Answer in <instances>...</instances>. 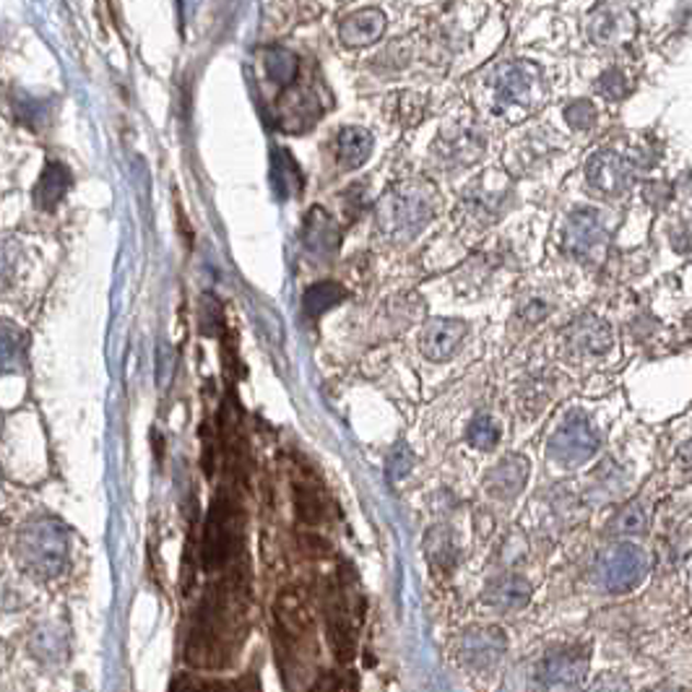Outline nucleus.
Wrapping results in <instances>:
<instances>
[{"label": "nucleus", "mask_w": 692, "mask_h": 692, "mask_svg": "<svg viewBox=\"0 0 692 692\" xmlns=\"http://www.w3.org/2000/svg\"><path fill=\"white\" fill-rule=\"evenodd\" d=\"M71 169L66 167V164L60 162H50L45 167V173L39 175L37 180V188H34V203H37V209H45V211H52L55 206H58L60 201H63V196L71 190Z\"/></svg>", "instance_id": "obj_18"}, {"label": "nucleus", "mask_w": 692, "mask_h": 692, "mask_svg": "<svg viewBox=\"0 0 692 692\" xmlns=\"http://www.w3.org/2000/svg\"><path fill=\"white\" fill-rule=\"evenodd\" d=\"M466 339V324L456 318H435L424 326L420 336V349L427 360L445 362L456 357Z\"/></svg>", "instance_id": "obj_13"}, {"label": "nucleus", "mask_w": 692, "mask_h": 692, "mask_svg": "<svg viewBox=\"0 0 692 692\" xmlns=\"http://www.w3.org/2000/svg\"><path fill=\"white\" fill-rule=\"evenodd\" d=\"M571 344L578 352L605 354L612 347V328L596 315H584L571 326Z\"/></svg>", "instance_id": "obj_19"}, {"label": "nucleus", "mask_w": 692, "mask_h": 692, "mask_svg": "<svg viewBox=\"0 0 692 692\" xmlns=\"http://www.w3.org/2000/svg\"><path fill=\"white\" fill-rule=\"evenodd\" d=\"M599 450V433L586 414L575 411L554 430L547 443V454L560 466H578Z\"/></svg>", "instance_id": "obj_8"}, {"label": "nucleus", "mask_w": 692, "mask_h": 692, "mask_svg": "<svg viewBox=\"0 0 692 692\" xmlns=\"http://www.w3.org/2000/svg\"><path fill=\"white\" fill-rule=\"evenodd\" d=\"M0 482H3V469H0Z\"/></svg>", "instance_id": "obj_40"}, {"label": "nucleus", "mask_w": 692, "mask_h": 692, "mask_svg": "<svg viewBox=\"0 0 692 692\" xmlns=\"http://www.w3.org/2000/svg\"><path fill=\"white\" fill-rule=\"evenodd\" d=\"M16 565L32 578L50 580L58 578L68 565V531L55 518H32L19 529L16 544H13Z\"/></svg>", "instance_id": "obj_4"}, {"label": "nucleus", "mask_w": 692, "mask_h": 692, "mask_svg": "<svg viewBox=\"0 0 692 692\" xmlns=\"http://www.w3.org/2000/svg\"><path fill=\"white\" fill-rule=\"evenodd\" d=\"M617 5H601L599 11H596L594 16V24H591V32L596 37V43H617V37H620V22L628 16H617Z\"/></svg>", "instance_id": "obj_30"}, {"label": "nucleus", "mask_w": 692, "mask_h": 692, "mask_svg": "<svg viewBox=\"0 0 692 692\" xmlns=\"http://www.w3.org/2000/svg\"><path fill=\"white\" fill-rule=\"evenodd\" d=\"M341 300H344V290H341V286L333 284V282H324V284L310 286V290L305 292L303 307H305L307 315L318 318V315L331 310L333 305H339Z\"/></svg>", "instance_id": "obj_26"}, {"label": "nucleus", "mask_w": 692, "mask_h": 692, "mask_svg": "<svg viewBox=\"0 0 692 692\" xmlns=\"http://www.w3.org/2000/svg\"><path fill=\"white\" fill-rule=\"evenodd\" d=\"M646 520L648 516L646 511H643V505L630 503L612 518V531L617 537H635V533L646 529Z\"/></svg>", "instance_id": "obj_29"}, {"label": "nucleus", "mask_w": 692, "mask_h": 692, "mask_svg": "<svg viewBox=\"0 0 692 692\" xmlns=\"http://www.w3.org/2000/svg\"><path fill=\"white\" fill-rule=\"evenodd\" d=\"M271 183L279 190V196H292L294 190H300V173L294 167V160L286 152H273L271 164Z\"/></svg>", "instance_id": "obj_27"}, {"label": "nucleus", "mask_w": 692, "mask_h": 692, "mask_svg": "<svg viewBox=\"0 0 692 692\" xmlns=\"http://www.w3.org/2000/svg\"><path fill=\"white\" fill-rule=\"evenodd\" d=\"M599 89H601V94H605V97H609V99H622L628 92V81L620 71H609V73H605V77H601Z\"/></svg>", "instance_id": "obj_36"}, {"label": "nucleus", "mask_w": 692, "mask_h": 692, "mask_svg": "<svg viewBox=\"0 0 692 692\" xmlns=\"http://www.w3.org/2000/svg\"><path fill=\"white\" fill-rule=\"evenodd\" d=\"M26 333L11 320H0V375H19L26 367Z\"/></svg>", "instance_id": "obj_20"}, {"label": "nucleus", "mask_w": 692, "mask_h": 692, "mask_svg": "<svg viewBox=\"0 0 692 692\" xmlns=\"http://www.w3.org/2000/svg\"><path fill=\"white\" fill-rule=\"evenodd\" d=\"M424 552H427L430 565H433L435 573H450L458 563V547L454 533H450L445 526H435V529L427 531V539H424Z\"/></svg>", "instance_id": "obj_23"}, {"label": "nucleus", "mask_w": 692, "mask_h": 692, "mask_svg": "<svg viewBox=\"0 0 692 692\" xmlns=\"http://www.w3.org/2000/svg\"><path fill=\"white\" fill-rule=\"evenodd\" d=\"M362 622V607L360 594L354 588L349 575H339L333 586L328 588L326 596V625H328V641L339 661H349L354 656L357 646V633Z\"/></svg>", "instance_id": "obj_6"}, {"label": "nucleus", "mask_w": 692, "mask_h": 692, "mask_svg": "<svg viewBox=\"0 0 692 692\" xmlns=\"http://www.w3.org/2000/svg\"><path fill=\"white\" fill-rule=\"evenodd\" d=\"M373 154V133L365 128H344L336 139V162L344 169L360 167Z\"/></svg>", "instance_id": "obj_21"}, {"label": "nucleus", "mask_w": 692, "mask_h": 692, "mask_svg": "<svg viewBox=\"0 0 692 692\" xmlns=\"http://www.w3.org/2000/svg\"><path fill=\"white\" fill-rule=\"evenodd\" d=\"M588 667H591V648L580 646H558L539 664V682L547 688L573 690L586 682Z\"/></svg>", "instance_id": "obj_10"}, {"label": "nucleus", "mask_w": 692, "mask_h": 692, "mask_svg": "<svg viewBox=\"0 0 692 692\" xmlns=\"http://www.w3.org/2000/svg\"><path fill=\"white\" fill-rule=\"evenodd\" d=\"M9 533H11V520L9 516H0V552H3L5 541H9Z\"/></svg>", "instance_id": "obj_37"}, {"label": "nucleus", "mask_w": 692, "mask_h": 692, "mask_svg": "<svg viewBox=\"0 0 692 692\" xmlns=\"http://www.w3.org/2000/svg\"><path fill=\"white\" fill-rule=\"evenodd\" d=\"M243 550V511L235 500L219 495L206 516L201 539L203 571L214 573L227 567Z\"/></svg>", "instance_id": "obj_5"}, {"label": "nucleus", "mask_w": 692, "mask_h": 692, "mask_svg": "<svg viewBox=\"0 0 692 692\" xmlns=\"http://www.w3.org/2000/svg\"><path fill=\"white\" fill-rule=\"evenodd\" d=\"M19 245L11 237L0 235V292H5L16 279Z\"/></svg>", "instance_id": "obj_31"}, {"label": "nucleus", "mask_w": 692, "mask_h": 692, "mask_svg": "<svg viewBox=\"0 0 692 692\" xmlns=\"http://www.w3.org/2000/svg\"><path fill=\"white\" fill-rule=\"evenodd\" d=\"M526 479H529V461L520 456H511L490 471L488 479H484V488L500 500H511L524 490Z\"/></svg>", "instance_id": "obj_17"}, {"label": "nucleus", "mask_w": 692, "mask_h": 692, "mask_svg": "<svg viewBox=\"0 0 692 692\" xmlns=\"http://www.w3.org/2000/svg\"><path fill=\"white\" fill-rule=\"evenodd\" d=\"M586 180L599 193L620 196L622 190H628L630 180H633V169H630V162L625 156H620L617 152H599L588 160Z\"/></svg>", "instance_id": "obj_12"}, {"label": "nucleus", "mask_w": 692, "mask_h": 692, "mask_svg": "<svg viewBox=\"0 0 692 692\" xmlns=\"http://www.w3.org/2000/svg\"><path fill=\"white\" fill-rule=\"evenodd\" d=\"M586 692H633V688H630V682L620 675H599L588 684Z\"/></svg>", "instance_id": "obj_35"}, {"label": "nucleus", "mask_w": 692, "mask_h": 692, "mask_svg": "<svg viewBox=\"0 0 692 692\" xmlns=\"http://www.w3.org/2000/svg\"><path fill=\"white\" fill-rule=\"evenodd\" d=\"M435 190L430 183H399L380 198L378 232L388 243H409L435 216Z\"/></svg>", "instance_id": "obj_3"}, {"label": "nucleus", "mask_w": 692, "mask_h": 692, "mask_svg": "<svg viewBox=\"0 0 692 692\" xmlns=\"http://www.w3.org/2000/svg\"><path fill=\"white\" fill-rule=\"evenodd\" d=\"M601 237H605V222H601V216L596 211L580 209L567 216L563 239L565 248L575 253V256H584V253L596 248Z\"/></svg>", "instance_id": "obj_15"}, {"label": "nucleus", "mask_w": 692, "mask_h": 692, "mask_svg": "<svg viewBox=\"0 0 692 692\" xmlns=\"http://www.w3.org/2000/svg\"><path fill=\"white\" fill-rule=\"evenodd\" d=\"M297 58H294L290 50H284V47H271V50L266 52V73H269L273 84L290 86L292 81L297 79Z\"/></svg>", "instance_id": "obj_25"}, {"label": "nucleus", "mask_w": 692, "mask_h": 692, "mask_svg": "<svg viewBox=\"0 0 692 692\" xmlns=\"http://www.w3.org/2000/svg\"><path fill=\"white\" fill-rule=\"evenodd\" d=\"M541 79L539 68L531 63H508L492 79V102L500 113L508 109H526L539 99Z\"/></svg>", "instance_id": "obj_9"}, {"label": "nucleus", "mask_w": 692, "mask_h": 692, "mask_svg": "<svg viewBox=\"0 0 692 692\" xmlns=\"http://www.w3.org/2000/svg\"><path fill=\"white\" fill-rule=\"evenodd\" d=\"M648 573V554L638 544L630 541H617L607 547L596 560V584L609 594H625L633 591L635 586L646 578Z\"/></svg>", "instance_id": "obj_7"}, {"label": "nucleus", "mask_w": 692, "mask_h": 692, "mask_svg": "<svg viewBox=\"0 0 692 692\" xmlns=\"http://www.w3.org/2000/svg\"><path fill=\"white\" fill-rule=\"evenodd\" d=\"M646 692H684L680 684H675V682H659V684H654V688L650 690H646Z\"/></svg>", "instance_id": "obj_38"}, {"label": "nucleus", "mask_w": 692, "mask_h": 692, "mask_svg": "<svg viewBox=\"0 0 692 692\" xmlns=\"http://www.w3.org/2000/svg\"><path fill=\"white\" fill-rule=\"evenodd\" d=\"M0 433H3V414H0Z\"/></svg>", "instance_id": "obj_39"}, {"label": "nucleus", "mask_w": 692, "mask_h": 692, "mask_svg": "<svg viewBox=\"0 0 692 692\" xmlns=\"http://www.w3.org/2000/svg\"><path fill=\"white\" fill-rule=\"evenodd\" d=\"M305 245L315 256H331L339 245V232L324 209H313L305 222Z\"/></svg>", "instance_id": "obj_22"}, {"label": "nucleus", "mask_w": 692, "mask_h": 692, "mask_svg": "<svg viewBox=\"0 0 692 692\" xmlns=\"http://www.w3.org/2000/svg\"><path fill=\"white\" fill-rule=\"evenodd\" d=\"M173 692H258V684L248 677L243 680H201V677H180L173 684Z\"/></svg>", "instance_id": "obj_24"}, {"label": "nucleus", "mask_w": 692, "mask_h": 692, "mask_svg": "<svg viewBox=\"0 0 692 692\" xmlns=\"http://www.w3.org/2000/svg\"><path fill=\"white\" fill-rule=\"evenodd\" d=\"M250 588L239 573L209 586L190 620L185 659L196 669H224L248 638Z\"/></svg>", "instance_id": "obj_1"}, {"label": "nucleus", "mask_w": 692, "mask_h": 692, "mask_svg": "<svg viewBox=\"0 0 692 692\" xmlns=\"http://www.w3.org/2000/svg\"><path fill=\"white\" fill-rule=\"evenodd\" d=\"M484 601L497 612H518L531 601V584L524 575H500L484 588Z\"/></svg>", "instance_id": "obj_14"}, {"label": "nucleus", "mask_w": 692, "mask_h": 692, "mask_svg": "<svg viewBox=\"0 0 692 692\" xmlns=\"http://www.w3.org/2000/svg\"><path fill=\"white\" fill-rule=\"evenodd\" d=\"M505 648H508V638H505L503 630L492 625L469 628L461 635V643H458L461 661L474 671L490 669L492 664H497L500 656L505 654Z\"/></svg>", "instance_id": "obj_11"}, {"label": "nucleus", "mask_w": 692, "mask_h": 692, "mask_svg": "<svg viewBox=\"0 0 692 692\" xmlns=\"http://www.w3.org/2000/svg\"><path fill=\"white\" fill-rule=\"evenodd\" d=\"M565 120L571 122L573 128H580V130L591 128L596 122V109H594V105H588V102L578 99L565 109Z\"/></svg>", "instance_id": "obj_33"}, {"label": "nucleus", "mask_w": 692, "mask_h": 692, "mask_svg": "<svg viewBox=\"0 0 692 692\" xmlns=\"http://www.w3.org/2000/svg\"><path fill=\"white\" fill-rule=\"evenodd\" d=\"M386 32V13L378 9H362L347 16L339 26L341 43L349 47H367L378 43Z\"/></svg>", "instance_id": "obj_16"}, {"label": "nucleus", "mask_w": 692, "mask_h": 692, "mask_svg": "<svg viewBox=\"0 0 692 692\" xmlns=\"http://www.w3.org/2000/svg\"><path fill=\"white\" fill-rule=\"evenodd\" d=\"M411 466H414V456H411L403 445H399V448H396L388 458V477L403 479L411 471Z\"/></svg>", "instance_id": "obj_34"}, {"label": "nucleus", "mask_w": 692, "mask_h": 692, "mask_svg": "<svg viewBox=\"0 0 692 692\" xmlns=\"http://www.w3.org/2000/svg\"><path fill=\"white\" fill-rule=\"evenodd\" d=\"M273 641H277V659L282 667L286 688L303 680L307 664L315 656L313 643V612L303 591H284L273 609Z\"/></svg>", "instance_id": "obj_2"}, {"label": "nucleus", "mask_w": 692, "mask_h": 692, "mask_svg": "<svg viewBox=\"0 0 692 692\" xmlns=\"http://www.w3.org/2000/svg\"><path fill=\"white\" fill-rule=\"evenodd\" d=\"M310 692H357V680H354L352 671H324V675L310 684Z\"/></svg>", "instance_id": "obj_32"}, {"label": "nucleus", "mask_w": 692, "mask_h": 692, "mask_svg": "<svg viewBox=\"0 0 692 692\" xmlns=\"http://www.w3.org/2000/svg\"><path fill=\"white\" fill-rule=\"evenodd\" d=\"M469 443L479 450H492L500 443V427L490 414H477L469 424Z\"/></svg>", "instance_id": "obj_28"}]
</instances>
